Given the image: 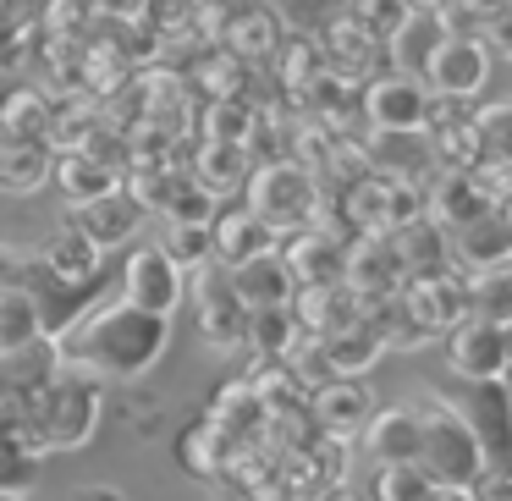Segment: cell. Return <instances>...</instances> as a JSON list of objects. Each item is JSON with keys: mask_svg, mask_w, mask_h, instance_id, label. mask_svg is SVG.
<instances>
[{"mask_svg": "<svg viewBox=\"0 0 512 501\" xmlns=\"http://www.w3.org/2000/svg\"><path fill=\"white\" fill-rule=\"evenodd\" d=\"M171 347V320L149 314L138 303H89L56 331V353L67 369H83L94 380H144Z\"/></svg>", "mask_w": 512, "mask_h": 501, "instance_id": "6da1fadb", "label": "cell"}, {"mask_svg": "<svg viewBox=\"0 0 512 501\" xmlns=\"http://www.w3.org/2000/svg\"><path fill=\"white\" fill-rule=\"evenodd\" d=\"M105 413H111V386L83 369H56L45 391L17 413V430H23L28 452L34 457H56V452H83V446L100 435Z\"/></svg>", "mask_w": 512, "mask_h": 501, "instance_id": "7a4b0ae2", "label": "cell"}, {"mask_svg": "<svg viewBox=\"0 0 512 501\" xmlns=\"http://www.w3.org/2000/svg\"><path fill=\"white\" fill-rule=\"evenodd\" d=\"M413 463L430 474V485H457V490H474L479 474L490 468L468 413L446 397H430L419 408V457Z\"/></svg>", "mask_w": 512, "mask_h": 501, "instance_id": "3957f363", "label": "cell"}, {"mask_svg": "<svg viewBox=\"0 0 512 501\" xmlns=\"http://www.w3.org/2000/svg\"><path fill=\"white\" fill-rule=\"evenodd\" d=\"M243 204L276 237H287V232H303V226L320 221L325 193H320V177H314L309 166H298L292 155H281V160H259V166L248 171Z\"/></svg>", "mask_w": 512, "mask_h": 501, "instance_id": "277c9868", "label": "cell"}, {"mask_svg": "<svg viewBox=\"0 0 512 501\" xmlns=\"http://www.w3.org/2000/svg\"><path fill=\"white\" fill-rule=\"evenodd\" d=\"M188 292H193V309H199L204 342H210L215 353H226V358L248 353V309H243V298H237V287H232V270L210 259V265L193 270Z\"/></svg>", "mask_w": 512, "mask_h": 501, "instance_id": "5b68a950", "label": "cell"}, {"mask_svg": "<svg viewBox=\"0 0 512 501\" xmlns=\"http://www.w3.org/2000/svg\"><path fill=\"white\" fill-rule=\"evenodd\" d=\"M490 72H496V50H490L485 39L479 34H446L441 50L430 56V67H424L419 78H424V89H430L435 100L468 105V100L485 94Z\"/></svg>", "mask_w": 512, "mask_h": 501, "instance_id": "8992f818", "label": "cell"}, {"mask_svg": "<svg viewBox=\"0 0 512 501\" xmlns=\"http://www.w3.org/2000/svg\"><path fill=\"white\" fill-rule=\"evenodd\" d=\"M446 347V364H452L457 380L468 386H490V380H512V331L507 325H490V320H474L468 314L463 325L441 336Z\"/></svg>", "mask_w": 512, "mask_h": 501, "instance_id": "52a82bcc", "label": "cell"}, {"mask_svg": "<svg viewBox=\"0 0 512 501\" xmlns=\"http://www.w3.org/2000/svg\"><path fill=\"white\" fill-rule=\"evenodd\" d=\"M358 105H364V122L380 127V133H424L435 94L413 72H375L358 94Z\"/></svg>", "mask_w": 512, "mask_h": 501, "instance_id": "ba28073f", "label": "cell"}, {"mask_svg": "<svg viewBox=\"0 0 512 501\" xmlns=\"http://www.w3.org/2000/svg\"><path fill=\"white\" fill-rule=\"evenodd\" d=\"M122 298L171 320V314L182 309V298H188V276L171 265L160 243H138V248H127V259H122Z\"/></svg>", "mask_w": 512, "mask_h": 501, "instance_id": "9c48e42d", "label": "cell"}, {"mask_svg": "<svg viewBox=\"0 0 512 501\" xmlns=\"http://www.w3.org/2000/svg\"><path fill=\"white\" fill-rule=\"evenodd\" d=\"M358 160H364L369 177L402 182V188H424L441 171L430 133H380V127H369V138H358Z\"/></svg>", "mask_w": 512, "mask_h": 501, "instance_id": "30bf717a", "label": "cell"}, {"mask_svg": "<svg viewBox=\"0 0 512 501\" xmlns=\"http://www.w3.org/2000/svg\"><path fill=\"white\" fill-rule=\"evenodd\" d=\"M402 309H408V320L424 331V342H441L452 325H463L468 314V276L463 270H441V276L430 281H402Z\"/></svg>", "mask_w": 512, "mask_h": 501, "instance_id": "8fae6325", "label": "cell"}, {"mask_svg": "<svg viewBox=\"0 0 512 501\" xmlns=\"http://www.w3.org/2000/svg\"><path fill=\"white\" fill-rule=\"evenodd\" d=\"M375 391H369V380H325V386L309 391V402H303V413H309L314 435H325V441H358L364 435V424L375 419Z\"/></svg>", "mask_w": 512, "mask_h": 501, "instance_id": "7c38bea8", "label": "cell"}, {"mask_svg": "<svg viewBox=\"0 0 512 501\" xmlns=\"http://www.w3.org/2000/svg\"><path fill=\"white\" fill-rule=\"evenodd\" d=\"M61 353H56V336H34L23 347H0V413L17 419L39 391L56 380Z\"/></svg>", "mask_w": 512, "mask_h": 501, "instance_id": "4fadbf2b", "label": "cell"}, {"mask_svg": "<svg viewBox=\"0 0 512 501\" xmlns=\"http://www.w3.org/2000/svg\"><path fill=\"white\" fill-rule=\"evenodd\" d=\"M281 265L292 270L298 287H325V281H342V259H347V237L331 232V226H303V232H287V243H276Z\"/></svg>", "mask_w": 512, "mask_h": 501, "instance_id": "5bb4252c", "label": "cell"}, {"mask_svg": "<svg viewBox=\"0 0 512 501\" xmlns=\"http://www.w3.org/2000/svg\"><path fill=\"white\" fill-rule=\"evenodd\" d=\"M342 281H347V287H353L364 303H380V298H391V292H402V265H397V248H391V237H386V232L347 237Z\"/></svg>", "mask_w": 512, "mask_h": 501, "instance_id": "9a60e30c", "label": "cell"}, {"mask_svg": "<svg viewBox=\"0 0 512 501\" xmlns=\"http://www.w3.org/2000/svg\"><path fill=\"white\" fill-rule=\"evenodd\" d=\"M292 320H298V331L309 336V342H325V336L347 331V325L364 320V298H358L347 281H325V287H298L292 292Z\"/></svg>", "mask_w": 512, "mask_h": 501, "instance_id": "2e32d148", "label": "cell"}, {"mask_svg": "<svg viewBox=\"0 0 512 501\" xmlns=\"http://www.w3.org/2000/svg\"><path fill=\"white\" fill-rule=\"evenodd\" d=\"M320 56H325V67L336 72V78H347V83H358V89H364L369 78H375L380 67H386V50L375 45V39L364 34V28L353 23V17H331V23L320 28Z\"/></svg>", "mask_w": 512, "mask_h": 501, "instance_id": "e0dca14e", "label": "cell"}, {"mask_svg": "<svg viewBox=\"0 0 512 501\" xmlns=\"http://www.w3.org/2000/svg\"><path fill=\"white\" fill-rule=\"evenodd\" d=\"M446 243H452V265L463 270V276H485V270L512 265V232H507V221H501V210L474 215L468 226L446 232Z\"/></svg>", "mask_w": 512, "mask_h": 501, "instance_id": "ac0fdd59", "label": "cell"}, {"mask_svg": "<svg viewBox=\"0 0 512 501\" xmlns=\"http://www.w3.org/2000/svg\"><path fill=\"white\" fill-rule=\"evenodd\" d=\"M468 424H474L479 446H485L490 468H512V380H490V386H474L468 397Z\"/></svg>", "mask_w": 512, "mask_h": 501, "instance_id": "d6986e66", "label": "cell"}, {"mask_svg": "<svg viewBox=\"0 0 512 501\" xmlns=\"http://www.w3.org/2000/svg\"><path fill=\"white\" fill-rule=\"evenodd\" d=\"M72 226H78L100 254H111V248H122L138 237L144 210H138V199L127 188H116V193H100L94 204H78V210H72Z\"/></svg>", "mask_w": 512, "mask_h": 501, "instance_id": "ffe728a7", "label": "cell"}, {"mask_svg": "<svg viewBox=\"0 0 512 501\" xmlns=\"http://www.w3.org/2000/svg\"><path fill=\"white\" fill-rule=\"evenodd\" d=\"M281 237L270 232L265 221H259L248 204H232V210H215L210 215V248H215V265H248V259H259V254H270Z\"/></svg>", "mask_w": 512, "mask_h": 501, "instance_id": "44dd1931", "label": "cell"}, {"mask_svg": "<svg viewBox=\"0 0 512 501\" xmlns=\"http://www.w3.org/2000/svg\"><path fill=\"white\" fill-rule=\"evenodd\" d=\"M446 34H452L446 12H408L397 28H391L386 45H380L386 50V72H413V78H419V72L430 67V56L441 50Z\"/></svg>", "mask_w": 512, "mask_h": 501, "instance_id": "7402d4cb", "label": "cell"}, {"mask_svg": "<svg viewBox=\"0 0 512 501\" xmlns=\"http://www.w3.org/2000/svg\"><path fill=\"white\" fill-rule=\"evenodd\" d=\"M386 237H391V248H397L402 281H430V276H441V270H452V243H446V232L430 215H413L408 226H397V232H386Z\"/></svg>", "mask_w": 512, "mask_h": 501, "instance_id": "603a6c76", "label": "cell"}, {"mask_svg": "<svg viewBox=\"0 0 512 501\" xmlns=\"http://www.w3.org/2000/svg\"><path fill=\"white\" fill-rule=\"evenodd\" d=\"M364 452L380 463H413L419 457V402H391L375 408V419L364 424Z\"/></svg>", "mask_w": 512, "mask_h": 501, "instance_id": "cb8c5ba5", "label": "cell"}, {"mask_svg": "<svg viewBox=\"0 0 512 501\" xmlns=\"http://www.w3.org/2000/svg\"><path fill=\"white\" fill-rule=\"evenodd\" d=\"M237 452H243V446H237L232 435L210 419V413H204V419H193L188 430L177 435V468H182V474H193V479H204V485H210V479H221L226 468H232Z\"/></svg>", "mask_w": 512, "mask_h": 501, "instance_id": "d4e9b609", "label": "cell"}, {"mask_svg": "<svg viewBox=\"0 0 512 501\" xmlns=\"http://www.w3.org/2000/svg\"><path fill=\"white\" fill-rule=\"evenodd\" d=\"M232 287L237 298H243V309H287L292 292H298V281H292V270L281 265V254L270 248V254L248 259V265H232Z\"/></svg>", "mask_w": 512, "mask_h": 501, "instance_id": "484cf974", "label": "cell"}, {"mask_svg": "<svg viewBox=\"0 0 512 501\" xmlns=\"http://www.w3.org/2000/svg\"><path fill=\"white\" fill-rule=\"evenodd\" d=\"M50 177H56L61 199H67L72 210H78V204H94L100 193H116V188H122V171H116L111 160H100V155H83V149L56 155Z\"/></svg>", "mask_w": 512, "mask_h": 501, "instance_id": "4316f807", "label": "cell"}, {"mask_svg": "<svg viewBox=\"0 0 512 501\" xmlns=\"http://www.w3.org/2000/svg\"><path fill=\"white\" fill-rule=\"evenodd\" d=\"M320 353H325V369H331V380H364V369H375L380 358H386V342H380V331L369 325V314H364L358 325H347V331L325 336Z\"/></svg>", "mask_w": 512, "mask_h": 501, "instance_id": "83f0119b", "label": "cell"}, {"mask_svg": "<svg viewBox=\"0 0 512 501\" xmlns=\"http://www.w3.org/2000/svg\"><path fill=\"white\" fill-rule=\"evenodd\" d=\"M50 127H56V105L45 89H12L0 100V138L12 144H50Z\"/></svg>", "mask_w": 512, "mask_h": 501, "instance_id": "f1b7e54d", "label": "cell"}, {"mask_svg": "<svg viewBox=\"0 0 512 501\" xmlns=\"http://www.w3.org/2000/svg\"><path fill=\"white\" fill-rule=\"evenodd\" d=\"M50 166H56V149L50 144H0V193L12 199H28L50 182Z\"/></svg>", "mask_w": 512, "mask_h": 501, "instance_id": "f546056e", "label": "cell"}, {"mask_svg": "<svg viewBox=\"0 0 512 501\" xmlns=\"http://www.w3.org/2000/svg\"><path fill=\"white\" fill-rule=\"evenodd\" d=\"M248 171H254V160H248L243 144H210V138H204L199 155H193V171H188V177L199 182L204 193H215V199H221V193L243 188Z\"/></svg>", "mask_w": 512, "mask_h": 501, "instance_id": "4dcf8cb0", "label": "cell"}, {"mask_svg": "<svg viewBox=\"0 0 512 501\" xmlns=\"http://www.w3.org/2000/svg\"><path fill=\"white\" fill-rule=\"evenodd\" d=\"M281 45V23L265 12V6H248V12H237L232 23H226V50H232L243 67H259V61H270Z\"/></svg>", "mask_w": 512, "mask_h": 501, "instance_id": "1f68e13d", "label": "cell"}, {"mask_svg": "<svg viewBox=\"0 0 512 501\" xmlns=\"http://www.w3.org/2000/svg\"><path fill=\"white\" fill-rule=\"evenodd\" d=\"M325 56H320V39L314 34H298V39H287V45H276V78H281V89L292 94V100H309L314 94V83L325 78Z\"/></svg>", "mask_w": 512, "mask_h": 501, "instance_id": "d6a6232c", "label": "cell"}, {"mask_svg": "<svg viewBox=\"0 0 512 501\" xmlns=\"http://www.w3.org/2000/svg\"><path fill=\"white\" fill-rule=\"evenodd\" d=\"M298 342H303V331L292 320V309H254L248 314V353H254V364H281Z\"/></svg>", "mask_w": 512, "mask_h": 501, "instance_id": "836d02e7", "label": "cell"}, {"mask_svg": "<svg viewBox=\"0 0 512 501\" xmlns=\"http://www.w3.org/2000/svg\"><path fill=\"white\" fill-rule=\"evenodd\" d=\"M39 468H45V457L28 452L17 419L0 413V496H28V490L39 485Z\"/></svg>", "mask_w": 512, "mask_h": 501, "instance_id": "e575fe53", "label": "cell"}, {"mask_svg": "<svg viewBox=\"0 0 512 501\" xmlns=\"http://www.w3.org/2000/svg\"><path fill=\"white\" fill-rule=\"evenodd\" d=\"M34 336H50L39 298L28 287H0V347H23Z\"/></svg>", "mask_w": 512, "mask_h": 501, "instance_id": "d590c367", "label": "cell"}, {"mask_svg": "<svg viewBox=\"0 0 512 501\" xmlns=\"http://www.w3.org/2000/svg\"><path fill=\"white\" fill-rule=\"evenodd\" d=\"M468 309H474V320L512 325V265L485 270V276H468Z\"/></svg>", "mask_w": 512, "mask_h": 501, "instance_id": "8d00e7d4", "label": "cell"}, {"mask_svg": "<svg viewBox=\"0 0 512 501\" xmlns=\"http://www.w3.org/2000/svg\"><path fill=\"white\" fill-rule=\"evenodd\" d=\"M430 490L435 485L419 463H380L369 479V501H424Z\"/></svg>", "mask_w": 512, "mask_h": 501, "instance_id": "74e56055", "label": "cell"}, {"mask_svg": "<svg viewBox=\"0 0 512 501\" xmlns=\"http://www.w3.org/2000/svg\"><path fill=\"white\" fill-rule=\"evenodd\" d=\"M479 127V149H485V166H512V100H490L474 111Z\"/></svg>", "mask_w": 512, "mask_h": 501, "instance_id": "f35d334b", "label": "cell"}, {"mask_svg": "<svg viewBox=\"0 0 512 501\" xmlns=\"http://www.w3.org/2000/svg\"><path fill=\"white\" fill-rule=\"evenodd\" d=\"M160 248H166V259L182 270V276H193L199 265H210V259H215V248H210V226L166 221V237H160Z\"/></svg>", "mask_w": 512, "mask_h": 501, "instance_id": "ab89813d", "label": "cell"}, {"mask_svg": "<svg viewBox=\"0 0 512 501\" xmlns=\"http://www.w3.org/2000/svg\"><path fill=\"white\" fill-rule=\"evenodd\" d=\"M254 100H210L204 105V138L210 144H248V127H254Z\"/></svg>", "mask_w": 512, "mask_h": 501, "instance_id": "60d3db41", "label": "cell"}, {"mask_svg": "<svg viewBox=\"0 0 512 501\" xmlns=\"http://www.w3.org/2000/svg\"><path fill=\"white\" fill-rule=\"evenodd\" d=\"M111 413H122V424L133 435H155L160 430V397L155 391H138V380H127L122 397H111Z\"/></svg>", "mask_w": 512, "mask_h": 501, "instance_id": "b9f144b4", "label": "cell"}, {"mask_svg": "<svg viewBox=\"0 0 512 501\" xmlns=\"http://www.w3.org/2000/svg\"><path fill=\"white\" fill-rule=\"evenodd\" d=\"M347 17H353V23L364 28V34L375 39V45H386L391 28H397L402 17H408V0H353V6H347Z\"/></svg>", "mask_w": 512, "mask_h": 501, "instance_id": "7bdbcfd3", "label": "cell"}, {"mask_svg": "<svg viewBox=\"0 0 512 501\" xmlns=\"http://www.w3.org/2000/svg\"><path fill=\"white\" fill-rule=\"evenodd\" d=\"M34 281V248L0 243V287H28Z\"/></svg>", "mask_w": 512, "mask_h": 501, "instance_id": "ee69618b", "label": "cell"}, {"mask_svg": "<svg viewBox=\"0 0 512 501\" xmlns=\"http://www.w3.org/2000/svg\"><path fill=\"white\" fill-rule=\"evenodd\" d=\"M292 12V23H314V17H342L353 0H281Z\"/></svg>", "mask_w": 512, "mask_h": 501, "instance_id": "f6af8a7d", "label": "cell"}, {"mask_svg": "<svg viewBox=\"0 0 512 501\" xmlns=\"http://www.w3.org/2000/svg\"><path fill=\"white\" fill-rule=\"evenodd\" d=\"M479 23H485V34H479V39H485L490 50H501V56H512V6H507V12L479 17Z\"/></svg>", "mask_w": 512, "mask_h": 501, "instance_id": "bcb514c9", "label": "cell"}, {"mask_svg": "<svg viewBox=\"0 0 512 501\" xmlns=\"http://www.w3.org/2000/svg\"><path fill=\"white\" fill-rule=\"evenodd\" d=\"M72 501H127V490L122 485H94V479H89V485L72 490Z\"/></svg>", "mask_w": 512, "mask_h": 501, "instance_id": "7dc6e473", "label": "cell"}, {"mask_svg": "<svg viewBox=\"0 0 512 501\" xmlns=\"http://www.w3.org/2000/svg\"><path fill=\"white\" fill-rule=\"evenodd\" d=\"M457 12H468V17H490V12H507L512 0H452Z\"/></svg>", "mask_w": 512, "mask_h": 501, "instance_id": "c3c4849f", "label": "cell"}, {"mask_svg": "<svg viewBox=\"0 0 512 501\" xmlns=\"http://www.w3.org/2000/svg\"><path fill=\"white\" fill-rule=\"evenodd\" d=\"M424 501H479V496H474V490H457V485H435Z\"/></svg>", "mask_w": 512, "mask_h": 501, "instance_id": "681fc988", "label": "cell"}, {"mask_svg": "<svg viewBox=\"0 0 512 501\" xmlns=\"http://www.w3.org/2000/svg\"><path fill=\"white\" fill-rule=\"evenodd\" d=\"M320 501H369V490H358V485H331Z\"/></svg>", "mask_w": 512, "mask_h": 501, "instance_id": "f907efd6", "label": "cell"}, {"mask_svg": "<svg viewBox=\"0 0 512 501\" xmlns=\"http://www.w3.org/2000/svg\"><path fill=\"white\" fill-rule=\"evenodd\" d=\"M408 12H452V0H408Z\"/></svg>", "mask_w": 512, "mask_h": 501, "instance_id": "816d5d0a", "label": "cell"}, {"mask_svg": "<svg viewBox=\"0 0 512 501\" xmlns=\"http://www.w3.org/2000/svg\"><path fill=\"white\" fill-rule=\"evenodd\" d=\"M496 210H501V221H507V232H512V193H507V199L496 204Z\"/></svg>", "mask_w": 512, "mask_h": 501, "instance_id": "f5cc1de1", "label": "cell"}, {"mask_svg": "<svg viewBox=\"0 0 512 501\" xmlns=\"http://www.w3.org/2000/svg\"><path fill=\"white\" fill-rule=\"evenodd\" d=\"M0 501H34V496H0Z\"/></svg>", "mask_w": 512, "mask_h": 501, "instance_id": "db71d44e", "label": "cell"}, {"mask_svg": "<svg viewBox=\"0 0 512 501\" xmlns=\"http://www.w3.org/2000/svg\"><path fill=\"white\" fill-rule=\"evenodd\" d=\"M0 144H6V138H0Z\"/></svg>", "mask_w": 512, "mask_h": 501, "instance_id": "11a10c76", "label": "cell"}, {"mask_svg": "<svg viewBox=\"0 0 512 501\" xmlns=\"http://www.w3.org/2000/svg\"><path fill=\"white\" fill-rule=\"evenodd\" d=\"M507 61H512V56H507Z\"/></svg>", "mask_w": 512, "mask_h": 501, "instance_id": "9f6ffc18", "label": "cell"}]
</instances>
